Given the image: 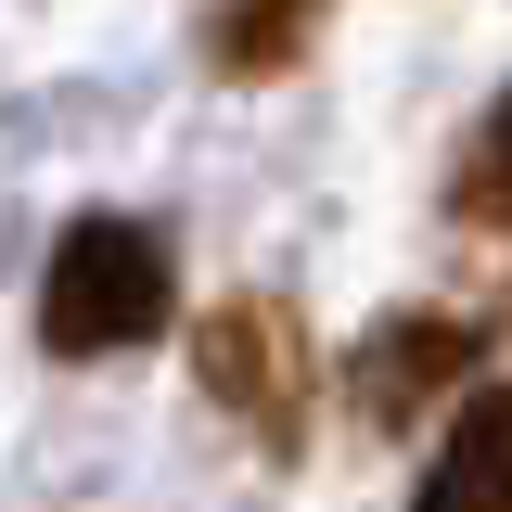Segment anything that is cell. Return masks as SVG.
Wrapping results in <instances>:
<instances>
[{
  "mask_svg": "<svg viewBox=\"0 0 512 512\" xmlns=\"http://www.w3.org/2000/svg\"><path fill=\"white\" fill-rule=\"evenodd\" d=\"M180 320V244L154 218H64L52 231V269H39V346L52 359H128Z\"/></svg>",
  "mask_w": 512,
  "mask_h": 512,
  "instance_id": "6da1fadb",
  "label": "cell"
},
{
  "mask_svg": "<svg viewBox=\"0 0 512 512\" xmlns=\"http://www.w3.org/2000/svg\"><path fill=\"white\" fill-rule=\"evenodd\" d=\"M461 384H487V320H448V308H397L359 333V359H346V410L372 423V436H410L436 397Z\"/></svg>",
  "mask_w": 512,
  "mask_h": 512,
  "instance_id": "3957f363",
  "label": "cell"
},
{
  "mask_svg": "<svg viewBox=\"0 0 512 512\" xmlns=\"http://www.w3.org/2000/svg\"><path fill=\"white\" fill-rule=\"evenodd\" d=\"M461 231H500V116L461 141Z\"/></svg>",
  "mask_w": 512,
  "mask_h": 512,
  "instance_id": "8992f818",
  "label": "cell"
},
{
  "mask_svg": "<svg viewBox=\"0 0 512 512\" xmlns=\"http://www.w3.org/2000/svg\"><path fill=\"white\" fill-rule=\"evenodd\" d=\"M512 487V410L487 397V384H461V410H448L436 461H423V487H410V512H500Z\"/></svg>",
  "mask_w": 512,
  "mask_h": 512,
  "instance_id": "5b68a950",
  "label": "cell"
},
{
  "mask_svg": "<svg viewBox=\"0 0 512 512\" xmlns=\"http://www.w3.org/2000/svg\"><path fill=\"white\" fill-rule=\"evenodd\" d=\"M320 26H333V0H218L205 13V77L269 90V77H295L320 52Z\"/></svg>",
  "mask_w": 512,
  "mask_h": 512,
  "instance_id": "277c9868",
  "label": "cell"
},
{
  "mask_svg": "<svg viewBox=\"0 0 512 512\" xmlns=\"http://www.w3.org/2000/svg\"><path fill=\"white\" fill-rule=\"evenodd\" d=\"M192 384L269 461H308V436H320V333L282 295H218V308L192 320Z\"/></svg>",
  "mask_w": 512,
  "mask_h": 512,
  "instance_id": "7a4b0ae2",
  "label": "cell"
}]
</instances>
